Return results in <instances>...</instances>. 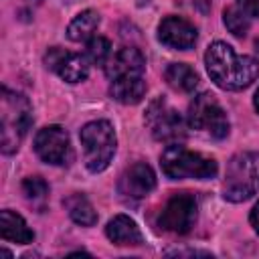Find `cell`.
I'll return each mask as SVG.
<instances>
[{"instance_id": "cell-1", "label": "cell", "mask_w": 259, "mask_h": 259, "mask_svg": "<svg viewBox=\"0 0 259 259\" xmlns=\"http://www.w3.org/2000/svg\"><path fill=\"white\" fill-rule=\"evenodd\" d=\"M204 65L214 85L225 91L245 89L259 77V63L253 57L237 55L235 49L223 40H217L206 49Z\"/></svg>"}, {"instance_id": "cell-2", "label": "cell", "mask_w": 259, "mask_h": 259, "mask_svg": "<svg viewBox=\"0 0 259 259\" xmlns=\"http://www.w3.org/2000/svg\"><path fill=\"white\" fill-rule=\"evenodd\" d=\"M32 123V107L22 93L2 87L0 93V146L4 154L18 150Z\"/></svg>"}, {"instance_id": "cell-3", "label": "cell", "mask_w": 259, "mask_h": 259, "mask_svg": "<svg viewBox=\"0 0 259 259\" xmlns=\"http://www.w3.org/2000/svg\"><path fill=\"white\" fill-rule=\"evenodd\" d=\"M160 164H162V172L172 180H182V178L206 180V178H214L219 172L214 158L186 150L180 144H170L162 152Z\"/></svg>"}, {"instance_id": "cell-4", "label": "cell", "mask_w": 259, "mask_h": 259, "mask_svg": "<svg viewBox=\"0 0 259 259\" xmlns=\"http://www.w3.org/2000/svg\"><path fill=\"white\" fill-rule=\"evenodd\" d=\"M259 192V152H239L227 164L223 194L231 202H243Z\"/></svg>"}, {"instance_id": "cell-5", "label": "cell", "mask_w": 259, "mask_h": 259, "mask_svg": "<svg viewBox=\"0 0 259 259\" xmlns=\"http://www.w3.org/2000/svg\"><path fill=\"white\" fill-rule=\"evenodd\" d=\"M85 166L91 172H101L109 166L115 154V132L107 119H95L81 127L79 132Z\"/></svg>"}, {"instance_id": "cell-6", "label": "cell", "mask_w": 259, "mask_h": 259, "mask_svg": "<svg viewBox=\"0 0 259 259\" xmlns=\"http://www.w3.org/2000/svg\"><path fill=\"white\" fill-rule=\"evenodd\" d=\"M186 121L192 130L206 132L217 140H221L229 134L227 113L212 93H200L190 101Z\"/></svg>"}, {"instance_id": "cell-7", "label": "cell", "mask_w": 259, "mask_h": 259, "mask_svg": "<svg viewBox=\"0 0 259 259\" xmlns=\"http://www.w3.org/2000/svg\"><path fill=\"white\" fill-rule=\"evenodd\" d=\"M186 123L184 117L172 109L164 99H156L150 103L146 111V125L150 127L152 136L164 144H178L186 138Z\"/></svg>"}, {"instance_id": "cell-8", "label": "cell", "mask_w": 259, "mask_h": 259, "mask_svg": "<svg viewBox=\"0 0 259 259\" xmlns=\"http://www.w3.org/2000/svg\"><path fill=\"white\" fill-rule=\"evenodd\" d=\"M196 217H198V202H196L194 194L178 192V194H172L170 200L166 202V206L162 208L158 225L168 233L186 235L192 231Z\"/></svg>"}, {"instance_id": "cell-9", "label": "cell", "mask_w": 259, "mask_h": 259, "mask_svg": "<svg viewBox=\"0 0 259 259\" xmlns=\"http://www.w3.org/2000/svg\"><path fill=\"white\" fill-rule=\"evenodd\" d=\"M34 152L36 156L53 166H65L71 162V142L69 134L61 125H47L38 130L34 136Z\"/></svg>"}, {"instance_id": "cell-10", "label": "cell", "mask_w": 259, "mask_h": 259, "mask_svg": "<svg viewBox=\"0 0 259 259\" xmlns=\"http://www.w3.org/2000/svg\"><path fill=\"white\" fill-rule=\"evenodd\" d=\"M45 65L47 69L55 71L63 81L67 83H79L87 77L89 73V61L85 55L79 53H67L59 47H53L45 55Z\"/></svg>"}, {"instance_id": "cell-11", "label": "cell", "mask_w": 259, "mask_h": 259, "mask_svg": "<svg viewBox=\"0 0 259 259\" xmlns=\"http://www.w3.org/2000/svg\"><path fill=\"white\" fill-rule=\"evenodd\" d=\"M158 38L162 45L178 51H188L194 47L198 32L194 24H190L182 16H166L158 26Z\"/></svg>"}, {"instance_id": "cell-12", "label": "cell", "mask_w": 259, "mask_h": 259, "mask_svg": "<svg viewBox=\"0 0 259 259\" xmlns=\"http://www.w3.org/2000/svg\"><path fill=\"white\" fill-rule=\"evenodd\" d=\"M156 186V174L146 162H136L123 170L119 178V192L130 198H144Z\"/></svg>"}, {"instance_id": "cell-13", "label": "cell", "mask_w": 259, "mask_h": 259, "mask_svg": "<svg viewBox=\"0 0 259 259\" xmlns=\"http://www.w3.org/2000/svg\"><path fill=\"white\" fill-rule=\"evenodd\" d=\"M144 71H146V59L134 47L119 49L117 53L111 55V59L105 65V75L109 77V81L123 75H144Z\"/></svg>"}, {"instance_id": "cell-14", "label": "cell", "mask_w": 259, "mask_h": 259, "mask_svg": "<svg viewBox=\"0 0 259 259\" xmlns=\"http://www.w3.org/2000/svg\"><path fill=\"white\" fill-rule=\"evenodd\" d=\"M109 95L115 101L123 103V105H136V103H140L142 97L146 95L144 75H123V77L111 79Z\"/></svg>"}, {"instance_id": "cell-15", "label": "cell", "mask_w": 259, "mask_h": 259, "mask_svg": "<svg viewBox=\"0 0 259 259\" xmlns=\"http://www.w3.org/2000/svg\"><path fill=\"white\" fill-rule=\"evenodd\" d=\"M105 235L115 245H140L142 243V231H140V227L136 225L134 219H130L125 214L113 217L107 223V227H105Z\"/></svg>"}, {"instance_id": "cell-16", "label": "cell", "mask_w": 259, "mask_h": 259, "mask_svg": "<svg viewBox=\"0 0 259 259\" xmlns=\"http://www.w3.org/2000/svg\"><path fill=\"white\" fill-rule=\"evenodd\" d=\"M0 235H2V239L20 243V245H28L34 239V233L28 229L26 221L12 210L0 212Z\"/></svg>"}, {"instance_id": "cell-17", "label": "cell", "mask_w": 259, "mask_h": 259, "mask_svg": "<svg viewBox=\"0 0 259 259\" xmlns=\"http://www.w3.org/2000/svg\"><path fill=\"white\" fill-rule=\"evenodd\" d=\"M164 77H166V83L180 93H190L198 85L196 71L186 63H170L164 71Z\"/></svg>"}, {"instance_id": "cell-18", "label": "cell", "mask_w": 259, "mask_h": 259, "mask_svg": "<svg viewBox=\"0 0 259 259\" xmlns=\"http://www.w3.org/2000/svg\"><path fill=\"white\" fill-rule=\"evenodd\" d=\"M97 26H99V14L95 10H83L71 20L67 28V36L73 42H87L91 36H95Z\"/></svg>"}, {"instance_id": "cell-19", "label": "cell", "mask_w": 259, "mask_h": 259, "mask_svg": "<svg viewBox=\"0 0 259 259\" xmlns=\"http://www.w3.org/2000/svg\"><path fill=\"white\" fill-rule=\"evenodd\" d=\"M63 204H65V208L69 210V217H71L77 225H81V227H91V225L97 223V212H95L93 204L87 200V196L75 192V194L67 196V198L63 200Z\"/></svg>"}, {"instance_id": "cell-20", "label": "cell", "mask_w": 259, "mask_h": 259, "mask_svg": "<svg viewBox=\"0 0 259 259\" xmlns=\"http://www.w3.org/2000/svg\"><path fill=\"white\" fill-rule=\"evenodd\" d=\"M111 42L105 38V36H91L85 45V57L91 65H99V67H105L107 61L111 59Z\"/></svg>"}, {"instance_id": "cell-21", "label": "cell", "mask_w": 259, "mask_h": 259, "mask_svg": "<svg viewBox=\"0 0 259 259\" xmlns=\"http://www.w3.org/2000/svg\"><path fill=\"white\" fill-rule=\"evenodd\" d=\"M223 20H225V26L229 28V32H233L235 36H245L251 22H249V16L239 8V6H229L225 12H223Z\"/></svg>"}, {"instance_id": "cell-22", "label": "cell", "mask_w": 259, "mask_h": 259, "mask_svg": "<svg viewBox=\"0 0 259 259\" xmlns=\"http://www.w3.org/2000/svg\"><path fill=\"white\" fill-rule=\"evenodd\" d=\"M22 192H24V196H26L28 200L40 202V200H45L47 194H49V184H47L40 176H28V178H24V182H22Z\"/></svg>"}, {"instance_id": "cell-23", "label": "cell", "mask_w": 259, "mask_h": 259, "mask_svg": "<svg viewBox=\"0 0 259 259\" xmlns=\"http://www.w3.org/2000/svg\"><path fill=\"white\" fill-rule=\"evenodd\" d=\"M239 8L247 14V16H255L259 18V0H237Z\"/></svg>"}, {"instance_id": "cell-24", "label": "cell", "mask_w": 259, "mask_h": 259, "mask_svg": "<svg viewBox=\"0 0 259 259\" xmlns=\"http://www.w3.org/2000/svg\"><path fill=\"white\" fill-rule=\"evenodd\" d=\"M249 221H251L253 229L259 233V202L253 206V210H251V214H249Z\"/></svg>"}, {"instance_id": "cell-25", "label": "cell", "mask_w": 259, "mask_h": 259, "mask_svg": "<svg viewBox=\"0 0 259 259\" xmlns=\"http://www.w3.org/2000/svg\"><path fill=\"white\" fill-rule=\"evenodd\" d=\"M253 105H255V109L259 111V87H257V91H255V97H253Z\"/></svg>"}, {"instance_id": "cell-26", "label": "cell", "mask_w": 259, "mask_h": 259, "mask_svg": "<svg viewBox=\"0 0 259 259\" xmlns=\"http://www.w3.org/2000/svg\"><path fill=\"white\" fill-rule=\"evenodd\" d=\"M255 51H257V53H259V38H257V40H255Z\"/></svg>"}]
</instances>
